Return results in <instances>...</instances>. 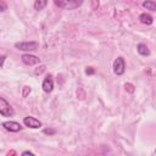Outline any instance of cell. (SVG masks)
<instances>
[{"label": "cell", "instance_id": "obj_19", "mask_svg": "<svg viewBox=\"0 0 156 156\" xmlns=\"http://www.w3.org/2000/svg\"><path fill=\"white\" fill-rule=\"evenodd\" d=\"M27 93H30V88L29 87H24V94H23V96H26Z\"/></svg>", "mask_w": 156, "mask_h": 156}, {"label": "cell", "instance_id": "obj_7", "mask_svg": "<svg viewBox=\"0 0 156 156\" xmlns=\"http://www.w3.org/2000/svg\"><path fill=\"white\" fill-rule=\"evenodd\" d=\"M21 58H22V62L26 63V65H28V66H33V65L40 63V58H39L38 56H35V55L23 54V55L21 56Z\"/></svg>", "mask_w": 156, "mask_h": 156}, {"label": "cell", "instance_id": "obj_14", "mask_svg": "<svg viewBox=\"0 0 156 156\" xmlns=\"http://www.w3.org/2000/svg\"><path fill=\"white\" fill-rule=\"evenodd\" d=\"M43 71H45V66H40V67H38V68L35 69V74H40Z\"/></svg>", "mask_w": 156, "mask_h": 156}, {"label": "cell", "instance_id": "obj_8", "mask_svg": "<svg viewBox=\"0 0 156 156\" xmlns=\"http://www.w3.org/2000/svg\"><path fill=\"white\" fill-rule=\"evenodd\" d=\"M41 88L45 93H51L52 89H54V80H52V77L49 74L44 78L43 80V84H41Z\"/></svg>", "mask_w": 156, "mask_h": 156}, {"label": "cell", "instance_id": "obj_5", "mask_svg": "<svg viewBox=\"0 0 156 156\" xmlns=\"http://www.w3.org/2000/svg\"><path fill=\"white\" fill-rule=\"evenodd\" d=\"M23 123L26 127H29L32 129H37V128H40L41 127V122L39 119H37L35 117H32V116H27L23 118Z\"/></svg>", "mask_w": 156, "mask_h": 156}, {"label": "cell", "instance_id": "obj_3", "mask_svg": "<svg viewBox=\"0 0 156 156\" xmlns=\"http://www.w3.org/2000/svg\"><path fill=\"white\" fill-rule=\"evenodd\" d=\"M39 46V44L37 41H22V43H16L15 44V48L17 50H21V51H34L37 50Z\"/></svg>", "mask_w": 156, "mask_h": 156}, {"label": "cell", "instance_id": "obj_4", "mask_svg": "<svg viewBox=\"0 0 156 156\" xmlns=\"http://www.w3.org/2000/svg\"><path fill=\"white\" fill-rule=\"evenodd\" d=\"M126 71V62H124V58L118 56L115 61H113V73L116 76H122Z\"/></svg>", "mask_w": 156, "mask_h": 156}, {"label": "cell", "instance_id": "obj_20", "mask_svg": "<svg viewBox=\"0 0 156 156\" xmlns=\"http://www.w3.org/2000/svg\"><path fill=\"white\" fill-rule=\"evenodd\" d=\"M5 58H6V56H1V67H4V62H5Z\"/></svg>", "mask_w": 156, "mask_h": 156}, {"label": "cell", "instance_id": "obj_15", "mask_svg": "<svg viewBox=\"0 0 156 156\" xmlns=\"http://www.w3.org/2000/svg\"><path fill=\"white\" fill-rule=\"evenodd\" d=\"M44 133H45V134H55L56 130H55V129H48V128H46V129H44Z\"/></svg>", "mask_w": 156, "mask_h": 156}, {"label": "cell", "instance_id": "obj_21", "mask_svg": "<svg viewBox=\"0 0 156 156\" xmlns=\"http://www.w3.org/2000/svg\"><path fill=\"white\" fill-rule=\"evenodd\" d=\"M155 154H156V149H155Z\"/></svg>", "mask_w": 156, "mask_h": 156}, {"label": "cell", "instance_id": "obj_16", "mask_svg": "<svg viewBox=\"0 0 156 156\" xmlns=\"http://www.w3.org/2000/svg\"><path fill=\"white\" fill-rule=\"evenodd\" d=\"M28 155H29V156H34V154H33L32 151H23V152H22V156H28Z\"/></svg>", "mask_w": 156, "mask_h": 156}, {"label": "cell", "instance_id": "obj_6", "mask_svg": "<svg viewBox=\"0 0 156 156\" xmlns=\"http://www.w3.org/2000/svg\"><path fill=\"white\" fill-rule=\"evenodd\" d=\"M1 126L9 130V132H12V133H16V132H20L22 129V126L18 123V122H15V121H6V122H2Z\"/></svg>", "mask_w": 156, "mask_h": 156}, {"label": "cell", "instance_id": "obj_17", "mask_svg": "<svg viewBox=\"0 0 156 156\" xmlns=\"http://www.w3.org/2000/svg\"><path fill=\"white\" fill-rule=\"evenodd\" d=\"M85 73H87V74H93V73H94V69H93L91 67H89V68L85 69Z\"/></svg>", "mask_w": 156, "mask_h": 156}, {"label": "cell", "instance_id": "obj_10", "mask_svg": "<svg viewBox=\"0 0 156 156\" xmlns=\"http://www.w3.org/2000/svg\"><path fill=\"white\" fill-rule=\"evenodd\" d=\"M136 50H138V52H139L141 56H149V55H150V50H149V48H147L145 44H143V43L138 44Z\"/></svg>", "mask_w": 156, "mask_h": 156}, {"label": "cell", "instance_id": "obj_1", "mask_svg": "<svg viewBox=\"0 0 156 156\" xmlns=\"http://www.w3.org/2000/svg\"><path fill=\"white\" fill-rule=\"evenodd\" d=\"M84 0H54L55 5L65 10H74L83 4Z\"/></svg>", "mask_w": 156, "mask_h": 156}, {"label": "cell", "instance_id": "obj_12", "mask_svg": "<svg viewBox=\"0 0 156 156\" xmlns=\"http://www.w3.org/2000/svg\"><path fill=\"white\" fill-rule=\"evenodd\" d=\"M46 4H48V0H35V2H34V9H35L37 11H40V10H43V9L46 6Z\"/></svg>", "mask_w": 156, "mask_h": 156}, {"label": "cell", "instance_id": "obj_13", "mask_svg": "<svg viewBox=\"0 0 156 156\" xmlns=\"http://www.w3.org/2000/svg\"><path fill=\"white\" fill-rule=\"evenodd\" d=\"M124 88H126V90H127L128 93H130V94H133L134 90H135V89H134V85L130 84V83H126V84H124Z\"/></svg>", "mask_w": 156, "mask_h": 156}, {"label": "cell", "instance_id": "obj_11", "mask_svg": "<svg viewBox=\"0 0 156 156\" xmlns=\"http://www.w3.org/2000/svg\"><path fill=\"white\" fill-rule=\"evenodd\" d=\"M143 7L146 10H150V11H156V2L152 0H146L143 2Z\"/></svg>", "mask_w": 156, "mask_h": 156}, {"label": "cell", "instance_id": "obj_18", "mask_svg": "<svg viewBox=\"0 0 156 156\" xmlns=\"http://www.w3.org/2000/svg\"><path fill=\"white\" fill-rule=\"evenodd\" d=\"M0 5H1V12H4L6 10V5H5L4 1H0Z\"/></svg>", "mask_w": 156, "mask_h": 156}, {"label": "cell", "instance_id": "obj_2", "mask_svg": "<svg viewBox=\"0 0 156 156\" xmlns=\"http://www.w3.org/2000/svg\"><path fill=\"white\" fill-rule=\"evenodd\" d=\"M0 115L4 117H12L15 115L11 105L5 100V98H0Z\"/></svg>", "mask_w": 156, "mask_h": 156}, {"label": "cell", "instance_id": "obj_9", "mask_svg": "<svg viewBox=\"0 0 156 156\" xmlns=\"http://www.w3.org/2000/svg\"><path fill=\"white\" fill-rule=\"evenodd\" d=\"M139 21H140L143 24L150 26V24H152L154 18H152V16H151V15H149V13H141V15L139 16Z\"/></svg>", "mask_w": 156, "mask_h": 156}]
</instances>
